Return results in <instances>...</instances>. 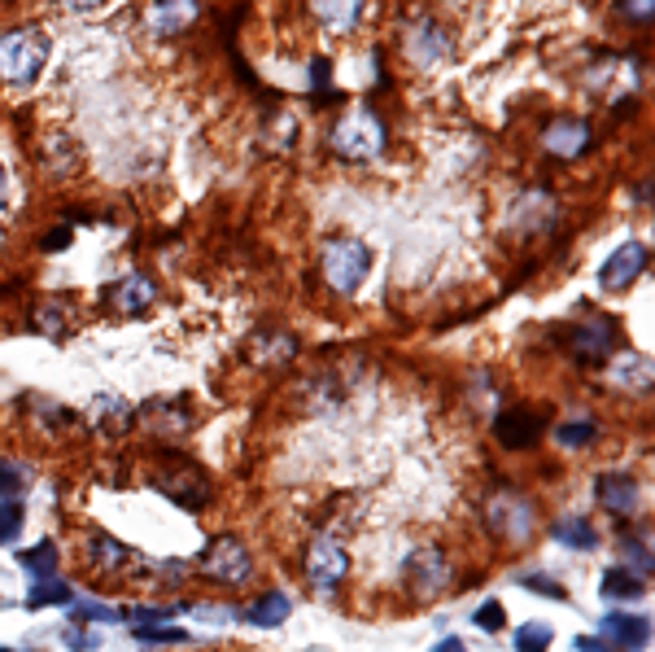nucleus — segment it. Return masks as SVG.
<instances>
[{
	"label": "nucleus",
	"instance_id": "obj_1",
	"mask_svg": "<svg viewBox=\"0 0 655 652\" xmlns=\"http://www.w3.org/2000/svg\"><path fill=\"white\" fill-rule=\"evenodd\" d=\"M153 491H162L171 504H180V509H189V513H202L211 500H215V487H211V478H206V469H197L193 460H184V456H167L158 469H153Z\"/></svg>",
	"mask_w": 655,
	"mask_h": 652
},
{
	"label": "nucleus",
	"instance_id": "obj_2",
	"mask_svg": "<svg viewBox=\"0 0 655 652\" xmlns=\"http://www.w3.org/2000/svg\"><path fill=\"white\" fill-rule=\"evenodd\" d=\"M49 53H53L49 31H40V26L9 31L0 40V79L4 84H35L44 62H49Z\"/></svg>",
	"mask_w": 655,
	"mask_h": 652
},
{
	"label": "nucleus",
	"instance_id": "obj_3",
	"mask_svg": "<svg viewBox=\"0 0 655 652\" xmlns=\"http://www.w3.org/2000/svg\"><path fill=\"white\" fill-rule=\"evenodd\" d=\"M202 578H211L218 587H245L254 578V556L236 534H215L206 543V552L197 556Z\"/></svg>",
	"mask_w": 655,
	"mask_h": 652
},
{
	"label": "nucleus",
	"instance_id": "obj_4",
	"mask_svg": "<svg viewBox=\"0 0 655 652\" xmlns=\"http://www.w3.org/2000/svg\"><path fill=\"white\" fill-rule=\"evenodd\" d=\"M485 525H490V534H498L503 543L520 547V543L534 534V525H538V509H534L529 495L503 487L498 495L485 500Z\"/></svg>",
	"mask_w": 655,
	"mask_h": 652
},
{
	"label": "nucleus",
	"instance_id": "obj_5",
	"mask_svg": "<svg viewBox=\"0 0 655 652\" xmlns=\"http://www.w3.org/2000/svg\"><path fill=\"white\" fill-rule=\"evenodd\" d=\"M372 271V250L358 237H332L324 242V280L336 293H354Z\"/></svg>",
	"mask_w": 655,
	"mask_h": 652
},
{
	"label": "nucleus",
	"instance_id": "obj_6",
	"mask_svg": "<svg viewBox=\"0 0 655 652\" xmlns=\"http://www.w3.org/2000/svg\"><path fill=\"white\" fill-rule=\"evenodd\" d=\"M402 574H407L416 600H437V596H445V591L454 587V565H450V556H445L437 543L416 547V552L407 556V569H402Z\"/></svg>",
	"mask_w": 655,
	"mask_h": 652
},
{
	"label": "nucleus",
	"instance_id": "obj_7",
	"mask_svg": "<svg viewBox=\"0 0 655 652\" xmlns=\"http://www.w3.org/2000/svg\"><path fill=\"white\" fill-rule=\"evenodd\" d=\"M332 149L341 158H354V162H367L385 149V128L376 124V115L358 110V115H345L336 128H332Z\"/></svg>",
	"mask_w": 655,
	"mask_h": 652
},
{
	"label": "nucleus",
	"instance_id": "obj_8",
	"mask_svg": "<svg viewBox=\"0 0 655 652\" xmlns=\"http://www.w3.org/2000/svg\"><path fill=\"white\" fill-rule=\"evenodd\" d=\"M345 574H350V552L332 534H320L307 547V578H311V587L315 591H332V587L345 582Z\"/></svg>",
	"mask_w": 655,
	"mask_h": 652
},
{
	"label": "nucleus",
	"instance_id": "obj_9",
	"mask_svg": "<svg viewBox=\"0 0 655 652\" xmlns=\"http://www.w3.org/2000/svg\"><path fill=\"white\" fill-rule=\"evenodd\" d=\"M643 271H647V246H643V242H625L612 259H603L599 285H603L608 293H621V289H630Z\"/></svg>",
	"mask_w": 655,
	"mask_h": 652
},
{
	"label": "nucleus",
	"instance_id": "obj_10",
	"mask_svg": "<svg viewBox=\"0 0 655 652\" xmlns=\"http://www.w3.org/2000/svg\"><path fill=\"white\" fill-rule=\"evenodd\" d=\"M594 495H599V504H603L608 513H616V517H630V513H638V504H643V487H638V478L625 473V469L603 473V478L594 482Z\"/></svg>",
	"mask_w": 655,
	"mask_h": 652
},
{
	"label": "nucleus",
	"instance_id": "obj_11",
	"mask_svg": "<svg viewBox=\"0 0 655 652\" xmlns=\"http://www.w3.org/2000/svg\"><path fill=\"white\" fill-rule=\"evenodd\" d=\"M140 420L149 425V434L175 438V434H189L193 429V407L184 398H149L140 407Z\"/></svg>",
	"mask_w": 655,
	"mask_h": 652
},
{
	"label": "nucleus",
	"instance_id": "obj_12",
	"mask_svg": "<svg viewBox=\"0 0 655 652\" xmlns=\"http://www.w3.org/2000/svg\"><path fill=\"white\" fill-rule=\"evenodd\" d=\"M590 124L586 119H550L543 131V149L555 158H581L590 149Z\"/></svg>",
	"mask_w": 655,
	"mask_h": 652
},
{
	"label": "nucleus",
	"instance_id": "obj_13",
	"mask_svg": "<svg viewBox=\"0 0 655 652\" xmlns=\"http://www.w3.org/2000/svg\"><path fill=\"white\" fill-rule=\"evenodd\" d=\"M538 429H543V420H538L534 411H525V407L498 411V420H494V438H498V447H507V451L534 447V442H538Z\"/></svg>",
	"mask_w": 655,
	"mask_h": 652
},
{
	"label": "nucleus",
	"instance_id": "obj_14",
	"mask_svg": "<svg viewBox=\"0 0 655 652\" xmlns=\"http://www.w3.org/2000/svg\"><path fill=\"white\" fill-rule=\"evenodd\" d=\"M153 298H158V289H153V280L140 276V271L122 276V280L109 289V307H114L118 316H144V311L153 307Z\"/></svg>",
	"mask_w": 655,
	"mask_h": 652
},
{
	"label": "nucleus",
	"instance_id": "obj_15",
	"mask_svg": "<svg viewBox=\"0 0 655 652\" xmlns=\"http://www.w3.org/2000/svg\"><path fill=\"white\" fill-rule=\"evenodd\" d=\"M131 420H136V411H131L127 398H118V394H97V403L88 407V425H93L101 438H122V434L131 429Z\"/></svg>",
	"mask_w": 655,
	"mask_h": 652
},
{
	"label": "nucleus",
	"instance_id": "obj_16",
	"mask_svg": "<svg viewBox=\"0 0 655 652\" xmlns=\"http://www.w3.org/2000/svg\"><path fill=\"white\" fill-rule=\"evenodd\" d=\"M599 627H603V635H608L616 649H625V652L647 649V640H652V622L638 618V613H603Z\"/></svg>",
	"mask_w": 655,
	"mask_h": 652
},
{
	"label": "nucleus",
	"instance_id": "obj_17",
	"mask_svg": "<svg viewBox=\"0 0 655 652\" xmlns=\"http://www.w3.org/2000/svg\"><path fill=\"white\" fill-rule=\"evenodd\" d=\"M616 351V329L612 324H581L572 333V355L581 364H603Z\"/></svg>",
	"mask_w": 655,
	"mask_h": 652
},
{
	"label": "nucleus",
	"instance_id": "obj_18",
	"mask_svg": "<svg viewBox=\"0 0 655 652\" xmlns=\"http://www.w3.org/2000/svg\"><path fill=\"white\" fill-rule=\"evenodd\" d=\"M193 18H197V0H158L149 9V31L153 35H180L193 26Z\"/></svg>",
	"mask_w": 655,
	"mask_h": 652
},
{
	"label": "nucleus",
	"instance_id": "obj_19",
	"mask_svg": "<svg viewBox=\"0 0 655 652\" xmlns=\"http://www.w3.org/2000/svg\"><path fill=\"white\" fill-rule=\"evenodd\" d=\"M407 49H411V62H420V66H437L441 57H445V49H450V40H445V31L437 26V22H416L411 26V35H407Z\"/></svg>",
	"mask_w": 655,
	"mask_h": 652
},
{
	"label": "nucleus",
	"instance_id": "obj_20",
	"mask_svg": "<svg viewBox=\"0 0 655 652\" xmlns=\"http://www.w3.org/2000/svg\"><path fill=\"white\" fill-rule=\"evenodd\" d=\"M127 560H136V552H131L127 543H118L114 534H93V538H88V565H93L97 574L114 578Z\"/></svg>",
	"mask_w": 655,
	"mask_h": 652
},
{
	"label": "nucleus",
	"instance_id": "obj_21",
	"mask_svg": "<svg viewBox=\"0 0 655 652\" xmlns=\"http://www.w3.org/2000/svg\"><path fill=\"white\" fill-rule=\"evenodd\" d=\"M289 596L284 591H267V596H258L240 618L249 622V627H258V631H276V627H284L289 622Z\"/></svg>",
	"mask_w": 655,
	"mask_h": 652
},
{
	"label": "nucleus",
	"instance_id": "obj_22",
	"mask_svg": "<svg viewBox=\"0 0 655 652\" xmlns=\"http://www.w3.org/2000/svg\"><path fill=\"white\" fill-rule=\"evenodd\" d=\"M550 538L563 543V547H572V552H594L599 547V534H594V525L586 522V517H559V522L550 525Z\"/></svg>",
	"mask_w": 655,
	"mask_h": 652
},
{
	"label": "nucleus",
	"instance_id": "obj_23",
	"mask_svg": "<svg viewBox=\"0 0 655 652\" xmlns=\"http://www.w3.org/2000/svg\"><path fill=\"white\" fill-rule=\"evenodd\" d=\"M599 591H603V600H638L647 591V578H638L630 569H608L599 578Z\"/></svg>",
	"mask_w": 655,
	"mask_h": 652
},
{
	"label": "nucleus",
	"instance_id": "obj_24",
	"mask_svg": "<svg viewBox=\"0 0 655 652\" xmlns=\"http://www.w3.org/2000/svg\"><path fill=\"white\" fill-rule=\"evenodd\" d=\"M75 600V591H71V582H62L57 574H49V578H35V587L26 591V609H44V605H71Z\"/></svg>",
	"mask_w": 655,
	"mask_h": 652
},
{
	"label": "nucleus",
	"instance_id": "obj_25",
	"mask_svg": "<svg viewBox=\"0 0 655 652\" xmlns=\"http://www.w3.org/2000/svg\"><path fill=\"white\" fill-rule=\"evenodd\" d=\"M311 13L328 26H354L363 13V0H311Z\"/></svg>",
	"mask_w": 655,
	"mask_h": 652
},
{
	"label": "nucleus",
	"instance_id": "obj_26",
	"mask_svg": "<svg viewBox=\"0 0 655 652\" xmlns=\"http://www.w3.org/2000/svg\"><path fill=\"white\" fill-rule=\"evenodd\" d=\"M18 565L31 574V578H49V574H57V543H35V547H26V552H18Z\"/></svg>",
	"mask_w": 655,
	"mask_h": 652
},
{
	"label": "nucleus",
	"instance_id": "obj_27",
	"mask_svg": "<svg viewBox=\"0 0 655 652\" xmlns=\"http://www.w3.org/2000/svg\"><path fill=\"white\" fill-rule=\"evenodd\" d=\"M293 351H298V338H289V333H267L262 346H254V360H258V364H284Z\"/></svg>",
	"mask_w": 655,
	"mask_h": 652
},
{
	"label": "nucleus",
	"instance_id": "obj_28",
	"mask_svg": "<svg viewBox=\"0 0 655 652\" xmlns=\"http://www.w3.org/2000/svg\"><path fill=\"white\" fill-rule=\"evenodd\" d=\"M594 438H599V425H590V420H568V425L555 429V442L568 447V451H581V447H590Z\"/></svg>",
	"mask_w": 655,
	"mask_h": 652
},
{
	"label": "nucleus",
	"instance_id": "obj_29",
	"mask_svg": "<svg viewBox=\"0 0 655 652\" xmlns=\"http://www.w3.org/2000/svg\"><path fill=\"white\" fill-rule=\"evenodd\" d=\"M71 618L75 622H127V609H109V605H97V600H71Z\"/></svg>",
	"mask_w": 655,
	"mask_h": 652
},
{
	"label": "nucleus",
	"instance_id": "obj_30",
	"mask_svg": "<svg viewBox=\"0 0 655 652\" xmlns=\"http://www.w3.org/2000/svg\"><path fill=\"white\" fill-rule=\"evenodd\" d=\"M612 377H616L621 386H647V382H652V368H647L643 355H625V360H616Z\"/></svg>",
	"mask_w": 655,
	"mask_h": 652
},
{
	"label": "nucleus",
	"instance_id": "obj_31",
	"mask_svg": "<svg viewBox=\"0 0 655 652\" xmlns=\"http://www.w3.org/2000/svg\"><path fill=\"white\" fill-rule=\"evenodd\" d=\"M550 640H555V631H550L546 622H525V627L516 631V652H546Z\"/></svg>",
	"mask_w": 655,
	"mask_h": 652
},
{
	"label": "nucleus",
	"instance_id": "obj_32",
	"mask_svg": "<svg viewBox=\"0 0 655 652\" xmlns=\"http://www.w3.org/2000/svg\"><path fill=\"white\" fill-rule=\"evenodd\" d=\"M621 556L634 565L630 574H638V578H643V574H652V547H647L643 538H621Z\"/></svg>",
	"mask_w": 655,
	"mask_h": 652
},
{
	"label": "nucleus",
	"instance_id": "obj_33",
	"mask_svg": "<svg viewBox=\"0 0 655 652\" xmlns=\"http://www.w3.org/2000/svg\"><path fill=\"white\" fill-rule=\"evenodd\" d=\"M472 622H476V631H485V635H498V631L507 627V613H503V605H498V600H485V605L472 613Z\"/></svg>",
	"mask_w": 655,
	"mask_h": 652
},
{
	"label": "nucleus",
	"instance_id": "obj_34",
	"mask_svg": "<svg viewBox=\"0 0 655 652\" xmlns=\"http://www.w3.org/2000/svg\"><path fill=\"white\" fill-rule=\"evenodd\" d=\"M140 644H193L189 631H175V627H131Z\"/></svg>",
	"mask_w": 655,
	"mask_h": 652
},
{
	"label": "nucleus",
	"instance_id": "obj_35",
	"mask_svg": "<svg viewBox=\"0 0 655 652\" xmlns=\"http://www.w3.org/2000/svg\"><path fill=\"white\" fill-rule=\"evenodd\" d=\"M180 613V605H153V609H127V622L131 627H158V622H171Z\"/></svg>",
	"mask_w": 655,
	"mask_h": 652
},
{
	"label": "nucleus",
	"instance_id": "obj_36",
	"mask_svg": "<svg viewBox=\"0 0 655 652\" xmlns=\"http://www.w3.org/2000/svg\"><path fill=\"white\" fill-rule=\"evenodd\" d=\"M22 504L18 500H0V547L9 543V538H18V530H22Z\"/></svg>",
	"mask_w": 655,
	"mask_h": 652
},
{
	"label": "nucleus",
	"instance_id": "obj_37",
	"mask_svg": "<svg viewBox=\"0 0 655 652\" xmlns=\"http://www.w3.org/2000/svg\"><path fill=\"white\" fill-rule=\"evenodd\" d=\"M22 487H26V473H22V464H9V460H0V500H18V495H22Z\"/></svg>",
	"mask_w": 655,
	"mask_h": 652
},
{
	"label": "nucleus",
	"instance_id": "obj_38",
	"mask_svg": "<svg viewBox=\"0 0 655 652\" xmlns=\"http://www.w3.org/2000/svg\"><path fill=\"white\" fill-rule=\"evenodd\" d=\"M516 582H520V587H529V591H538V596H550V600H563V596H568L559 582H550V578H543V574H520Z\"/></svg>",
	"mask_w": 655,
	"mask_h": 652
},
{
	"label": "nucleus",
	"instance_id": "obj_39",
	"mask_svg": "<svg viewBox=\"0 0 655 652\" xmlns=\"http://www.w3.org/2000/svg\"><path fill=\"white\" fill-rule=\"evenodd\" d=\"M616 9L630 18V22H652V13H655V0H616Z\"/></svg>",
	"mask_w": 655,
	"mask_h": 652
},
{
	"label": "nucleus",
	"instance_id": "obj_40",
	"mask_svg": "<svg viewBox=\"0 0 655 652\" xmlns=\"http://www.w3.org/2000/svg\"><path fill=\"white\" fill-rule=\"evenodd\" d=\"M66 649H71V652H93V649H97V635H93V631L79 622V627H71V631H66Z\"/></svg>",
	"mask_w": 655,
	"mask_h": 652
},
{
	"label": "nucleus",
	"instance_id": "obj_41",
	"mask_svg": "<svg viewBox=\"0 0 655 652\" xmlns=\"http://www.w3.org/2000/svg\"><path fill=\"white\" fill-rule=\"evenodd\" d=\"M572 644H577V652H616L612 644H603V640H590V635H577Z\"/></svg>",
	"mask_w": 655,
	"mask_h": 652
},
{
	"label": "nucleus",
	"instance_id": "obj_42",
	"mask_svg": "<svg viewBox=\"0 0 655 652\" xmlns=\"http://www.w3.org/2000/svg\"><path fill=\"white\" fill-rule=\"evenodd\" d=\"M66 237H71V233H66V228H57V233L44 242V250H62V246H66Z\"/></svg>",
	"mask_w": 655,
	"mask_h": 652
},
{
	"label": "nucleus",
	"instance_id": "obj_43",
	"mask_svg": "<svg viewBox=\"0 0 655 652\" xmlns=\"http://www.w3.org/2000/svg\"><path fill=\"white\" fill-rule=\"evenodd\" d=\"M101 4H106V0H66V9H79V13H84V9H101Z\"/></svg>",
	"mask_w": 655,
	"mask_h": 652
},
{
	"label": "nucleus",
	"instance_id": "obj_44",
	"mask_svg": "<svg viewBox=\"0 0 655 652\" xmlns=\"http://www.w3.org/2000/svg\"><path fill=\"white\" fill-rule=\"evenodd\" d=\"M454 644H459V640H441V644H437L433 652H454Z\"/></svg>",
	"mask_w": 655,
	"mask_h": 652
},
{
	"label": "nucleus",
	"instance_id": "obj_45",
	"mask_svg": "<svg viewBox=\"0 0 655 652\" xmlns=\"http://www.w3.org/2000/svg\"><path fill=\"white\" fill-rule=\"evenodd\" d=\"M0 652H9V649H0Z\"/></svg>",
	"mask_w": 655,
	"mask_h": 652
}]
</instances>
